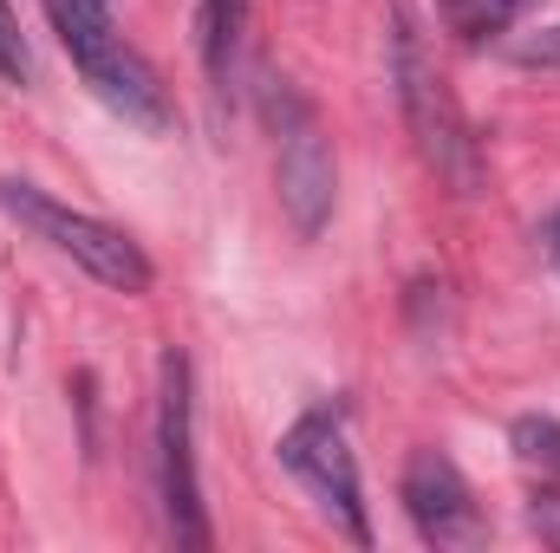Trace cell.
Returning a JSON list of instances; mask_svg holds the SVG:
<instances>
[{
    "instance_id": "1",
    "label": "cell",
    "mask_w": 560,
    "mask_h": 553,
    "mask_svg": "<svg viewBox=\"0 0 560 553\" xmlns=\"http://www.w3.org/2000/svg\"><path fill=\"white\" fill-rule=\"evenodd\" d=\"M46 13H52V33L72 52L79 79L92 85V98L112 118H125L138 131H170L176 125L163 79L150 72V59L138 46L112 26V0H46Z\"/></svg>"
},
{
    "instance_id": "2",
    "label": "cell",
    "mask_w": 560,
    "mask_h": 553,
    "mask_svg": "<svg viewBox=\"0 0 560 553\" xmlns=\"http://www.w3.org/2000/svg\"><path fill=\"white\" fill-rule=\"evenodd\" d=\"M392 79H398V105H405L411 143H418L423 163L436 169V183H450L456 196H476L482 189V143H476L456 92L443 85L436 59L423 52L418 26L405 13L392 20Z\"/></svg>"
},
{
    "instance_id": "3",
    "label": "cell",
    "mask_w": 560,
    "mask_h": 553,
    "mask_svg": "<svg viewBox=\"0 0 560 553\" xmlns=\"http://www.w3.org/2000/svg\"><path fill=\"white\" fill-rule=\"evenodd\" d=\"M0 209L33 242H46L59 261H72L79 274H92L98 286H112V293H150L156 268H150V255L125 228H112V222H98L85 209H66L59 196H46L39 183H20V176H0Z\"/></svg>"
},
{
    "instance_id": "4",
    "label": "cell",
    "mask_w": 560,
    "mask_h": 553,
    "mask_svg": "<svg viewBox=\"0 0 560 553\" xmlns=\"http://www.w3.org/2000/svg\"><path fill=\"white\" fill-rule=\"evenodd\" d=\"M156 495H163L170 534L183 548H209V515L196 482V385L176 345L156 358Z\"/></svg>"
},
{
    "instance_id": "5",
    "label": "cell",
    "mask_w": 560,
    "mask_h": 553,
    "mask_svg": "<svg viewBox=\"0 0 560 553\" xmlns=\"http://www.w3.org/2000/svg\"><path fill=\"white\" fill-rule=\"evenodd\" d=\"M280 462L287 475L319 502V515L352 541V548H372V521H365V489H359V462H352V443L339 430L332 411H306L287 423L280 436Z\"/></svg>"
},
{
    "instance_id": "6",
    "label": "cell",
    "mask_w": 560,
    "mask_h": 553,
    "mask_svg": "<svg viewBox=\"0 0 560 553\" xmlns=\"http://www.w3.org/2000/svg\"><path fill=\"white\" fill-rule=\"evenodd\" d=\"M275 111V131H280V163H275V189H280V209L293 222L300 242H313L326 222H332V196H339V169H332V143L319 131V118L306 111L300 92L280 85L268 98Z\"/></svg>"
},
{
    "instance_id": "7",
    "label": "cell",
    "mask_w": 560,
    "mask_h": 553,
    "mask_svg": "<svg viewBox=\"0 0 560 553\" xmlns=\"http://www.w3.org/2000/svg\"><path fill=\"white\" fill-rule=\"evenodd\" d=\"M398 495H405L411 528H418L430 548H482V541H489V521H482V508H476L463 469H456L443 449H418V456L405 462Z\"/></svg>"
},
{
    "instance_id": "8",
    "label": "cell",
    "mask_w": 560,
    "mask_h": 553,
    "mask_svg": "<svg viewBox=\"0 0 560 553\" xmlns=\"http://www.w3.org/2000/svg\"><path fill=\"white\" fill-rule=\"evenodd\" d=\"M242 26H248V0H202L196 33H202V72H209V85H215V92H229V79H235Z\"/></svg>"
},
{
    "instance_id": "9",
    "label": "cell",
    "mask_w": 560,
    "mask_h": 553,
    "mask_svg": "<svg viewBox=\"0 0 560 553\" xmlns=\"http://www.w3.org/2000/svg\"><path fill=\"white\" fill-rule=\"evenodd\" d=\"M509 443H515V462L541 489H560V423L555 416H515L509 423Z\"/></svg>"
},
{
    "instance_id": "10",
    "label": "cell",
    "mask_w": 560,
    "mask_h": 553,
    "mask_svg": "<svg viewBox=\"0 0 560 553\" xmlns=\"http://www.w3.org/2000/svg\"><path fill=\"white\" fill-rule=\"evenodd\" d=\"M528 0H436V13H443V26L456 33V39H495V33H509V20L522 13Z\"/></svg>"
},
{
    "instance_id": "11",
    "label": "cell",
    "mask_w": 560,
    "mask_h": 553,
    "mask_svg": "<svg viewBox=\"0 0 560 553\" xmlns=\"http://www.w3.org/2000/svg\"><path fill=\"white\" fill-rule=\"evenodd\" d=\"M0 79H7V85H26V79H33L26 33H20V20H13V7H7V0H0Z\"/></svg>"
},
{
    "instance_id": "12",
    "label": "cell",
    "mask_w": 560,
    "mask_h": 553,
    "mask_svg": "<svg viewBox=\"0 0 560 553\" xmlns=\"http://www.w3.org/2000/svg\"><path fill=\"white\" fill-rule=\"evenodd\" d=\"M528 528H535L548 548H560V489H541V495L528 502Z\"/></svg>"
},
{
    "instance_id": "13",
    "label": "cell",
    "mask_w": 560,
    "mask_h": 553,
    "mask_svg": "<svg viewBox=\"0 0 560 553\" xmlns=\"http://www.w3.org/2000/svg\"><path fill=\"white\" fill-rule=\"evenodd\" d=\"M515 59L522 66H560V26L535 33V39H515Z\"/></svg>"
},
{
    "instance_id": "14",
    "label": "cell",
    "mask_w": 560,
    "mask_h": 553,
    "mask_svg": "<svg viewBox=\"0 0 560 553\" xmlns=\"http://www.w3.org/2000/svg\"><path fill=\"white\" fill-rule=\"evenodd\" d=\"M541 242H560V209L548 215V222H541Z\"/></svg>"
},
{
    "instance_id": "15",
    "label": "cell",
    "mask_w": 560,
    "mask_h": 553,
    "mask_svg": "<svg viewBox=\"0 0 560 553\" xmlns=\"http://www.w3.org/2000/svg\"><path fill=\"white\" fill-rule=\"evenodd\" d=\"M548 255H555V268H560V242H548Z\"/></svg>"
}]
</instances>
